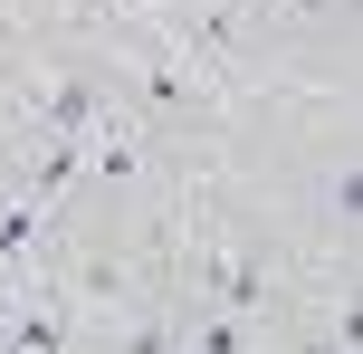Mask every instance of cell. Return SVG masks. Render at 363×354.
I'll return each mask as SVG.
<instances>
[{"label":"cell","instance_id":"3957f363","mask_svg":"<svg viewBox=\"0 0 363 354\" xmlns=\"http://www.w3.org/2000/svg\"><path fill=\"white\" fill-rule=\"evenodd\" d=\"M239 345H249V326H239V316H220V326H201V354H239Z\"/></svg>","mask_w":363,"mask_h":354},{"label":"cell","instance_id":"7a4b0ae2","mask_svg":"<svg viewBox=\"0 0 363 354\" xmlns=\"http://www.w3.org/2000/svg\"><path fill=\"white\" fill-rule=\"evenodd\" d=\"M10 345H19V354H57V345H67V326H57L48 306H19V326H10Z\"/></svg>","mask_w":363,"mask_h":354},{"label":"cell","instance_id":"277c9868","mask_svg":"<svg viewBox=\"0 0 363 354\" xmlns=\"http://www.w3.org/2000/svg\"><path fill=\"white\" fill-rule=\"evenodd\" d=\"M10 249H29V201H19V211H0V259H10Z\"/></svg>","mask_w":363,"mask_h":354},{"label":"cell","instance_id":"8992f818","mask_svg":"<svg viewBox=\"0 0 363 354\" xmlns=\"http://www.w3.org/2000/svg\"><path fill=\"white\" fill-rule=\"evenodd\" d=\"M306 354H354V345H306Z\"/></svg>","mask_w":363,"mask_h":354},{"label":"cell","instance_id":"6da1fadb","mask_svg":"<svg viewBox=\"0 0 363 354\" xmlns=\"http://www.w3.org/2000/svg\"><path fill=\"white\" fill-rule=\"evenodd\" d=\"M96 106H106V96H96L86 77H67V87H48L38 115H48V134H96Z\"/></svg>","mask_w":363,"mask_h":354},{"label":"cell","instance_id":"5b68a950","mask_svg":"<svg viewBox=\"0 0 363 354\" xmlns=\"http://www.w3.org/2000/svg\"><path fill=\"white\" fill-rule=\"evenodd\" d=\"M172 345H182V336H163V326H144V336H134L125 354H172Z\"/></svg>","mask_w":363,"mask_h":354}]
</instances>
